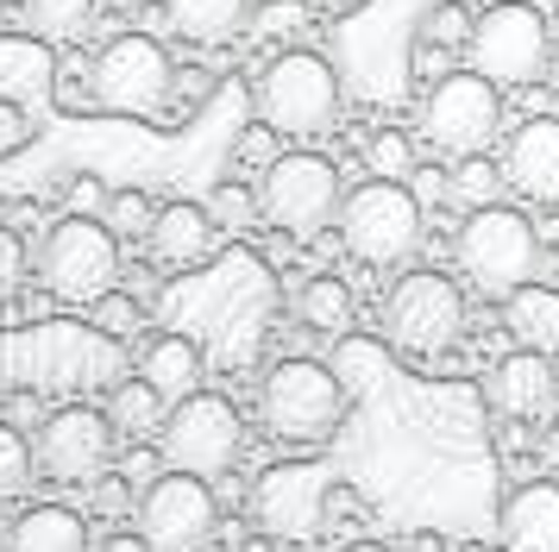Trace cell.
I'll use <instances>...</instances> for the list:
<instances>
[{
  "mask_svg": "<svg viewBox=\"0 0 559 552\" xmlns=\"http://www.w3.org/2000/svg\"><path fill=\"white\" fill-rule=\"evenodd\" d=\"M503 182L522 201L559 207V120H554V113H534V120H522L515 132H509Z\"/></svg>",
  "mask_w": 559,
  "mask_h": 552,
  "instance_id": "9a60e30c",
  "label": "cell"
},
{
  "mask_svg": "<svg viewBox=\"0 0 559 552\" xmlns=\"http://www.w3.org/2000/svg\"><path fill=\"white\" fill-rule=\"evenodd\" d=\"M207 88H214V75H207V70H177V95L207 100Z\"/></svg>",
  "mask_w": 559,
  "mask_h": 552,
  "instance_id": "ab89813d",
  "label": "cell"
},
{
  "mask_svg": "<svg viewBox=\"0 0 559 552\" xmlns=\"http://www.w3.org/2000/svg\"><path fill=\"white\" fill-rule=\"evenodd\" d=\"M152 201H145V189H114V195H107V232H114V239H145V232H152Z\"/></svg>",
  "mask_w": 559,
  "mask_h": 552,
  "instance_id": "f546056e",
  "label": "cell"
},
{
  "mask_svg": "<svg viewBox=\"0 0 559 552\" xmlns=\"http://www.w3.org/2000/svg\"><path fill=\"white\" fill-rule=\"evenodd\" d=\"M296 321L314 333H346L353 326V289L340 276H308L296 289Z\"/></svg>",
  "mask_w": 559,
  "mask_h": 552,
  "instance_id": "cb8c5ba5",
  "label": "cell"
},
{
  "mask_svg": "<svg viewBox=\"0 0 559 552\" xmlns=\"http://www.w3.org/2000/svg\"><path fill=\"white\" fill-rule=\"evenodd\" d=\"M408 189H415V201H421V207H433V201H447V195H453V176L440 170V164H415Z\"/></svg>",
  "mask_w": 559,
  "mask_h": 552,
  "instance_id": "8d00e7d4",
  "label": "cell"
},
{
  "mask_svg": "<svg viewBox=\"0 0 559 552\" xmlns=\"http://www.w3.org/2000/svg\"><path fill=\"white\" fill-rule=\"evenodd\" d=\"M38 283L51 289L57 301H82V308H95V301L120 283V239L107 232V220L95 214H63V220L38 239Z\"/></svg>",
  "mask_w": 559,
  "mask_h": 552,
  "instance_id": "9c48e42d",
  "label": "cell"
},
{
  "mask_svg": "<svg viewBox=\"0 0 559 552\" xmlns=\"http://www.w3.org/2000/svg\"><path fill=\"white\" fill-rule=\"evenodd\" d=\"M95 552H152L139 533H107V540H95Z\"/></svg>",
  "mask_w": 559,
  "mask_h": 552,
  "instance_id": "60d3db41",
  "label": "cell"
},
{
  "mask_svg": "<svg viewBox=\"0 0 559 552\" xmlns=\"http://www.w3.org/2000/svg\"><path fill=\"white\" fill-rule=\"evenodd\" d=\"M88 490H95V502H88V508H95V515H107V521H120V515H132V508H139V496H132L127 477H107L102 471Z\"/></svg>",
  "mask_w": 559,
  "mask_h": 552,
  "instance_id": "e575fe53",
  "label": "cell"
},
{
  "mask_svg": "<svg viewBox=\"0 0 559 552\" xmlns=\"http://www.w3.org/2000/svg\"><path fill=\"white\" fill-rule=\"evenodd\" d=\"M503 547L509 552H559V483L534 477L503 502Z\"/></svg>",
  "mask_w": 559,
  "mask_h": 552,
  "instance_id": "d6986e66",
  "label": "cell"
},
{
  "mask_svg": "<svg viewBox=\"0 0 559 552\" xmlns=\"http://www.w3.org/2000/svg\"><path fill=\"white\" fill-rule=\"evenodd\" d=\"M107 195H114V189H107L102 176H76V182H70V214H95V220H102Z\"/></svg>",
  "mask_w": 559,
  "mask_h": 552,
  "instance_id": "74e56055",
  "label": "cell"
},
{
  "mask_svg": "<svg viewBox=\"0 0 559 552\" xmlns=\"http://www.w3.org/2000/svg\"><path fill=\"white\" fill-rule=\"evenodd\" d=\"M340 552H383L378 540H353V547H340Z\"/></svg>",
  "mask_w": 559,
  "mask_h": 552,
  "instance_id": "b9f144b4",
  "label": "cell"
},
{
  "mask_svg": "<svg viewBox=\"0 0 559 552\" xmlns=\"http://www.w3.org/2000/svg\"><path fill=\"white\" fill-rule=\"evenodd\" d=\"M95 7L102 0H26V32L45 45H82L95 32Z\"/></svg>",
  "mask_w": 559,
  "mask_h": 552,
  "instance_id": "603a6c76",
  "label": "cell"
},
{
  "mask_svg": "<svg viewBox=\"0 0 559 552\" xmlns=\"http://www.w3.org/2000/svg\"><path fill=\"white\" fill-rule=\"evenodd\" d=\"M145 245H152V257L164 271H202L214 257V245H221V226H214V214L202 201H157Z\"/></svg>",
  "mask_w": 559,
  "mask_h": 552,
  "instance_id": "e0dca14e",
  "label": "cell"
},
{
  "mask_svg": "<svg viewBox=\"0 0 559 552\" xmlns=\"http://www.w3.org/2000/svg\"><path fill=\"white\" fill-rule=\"evenodd\" d=\"M271 139H277L271 125H252V132L239 139V157H246V164H271V157H277V151H271Z\"/></svg>",
  "mask_w": 559,
  "mask_h": 552,
  "instance_id": "f35d334b",
  "label": "cell"
},
{
  "mask_svg": "<svg viewBox=\"0 0 559 552\" xmlns=\"http://www.w3.org/2000/svg\"><path fill=\"white\" fill-rule=\"evenodd\" d=\"M472 25H478V13L465 0H433V7H421V20H415V45L453 57V50L472 45Z\"/></svg>",
  "mask_w": 559,
  "mask_h": 552,
  "instance_id": "d4e9b609",
  "label": "cell"
},
{
  "mask_svg": "<svg viewBox=\"0 0 559 552\" xmlns=\"http://www.w3.org/2000/svg\"><path fill=\"white\" fill-rule=\"evenodd\" d=\"M132 515H139V540L152 552H207L214 527H221V502H214L207 477L164 471L157 483H145Z\"/></svg>",
  "mask_w": 559,
  "mask_h": 552,
  "instance_id": "7c38bea8",
  "label": "cell"
},
{
  "mask_svg": "<svg viewBox=\"0 0 559 552\" xmlns=\"http://www.w3.org/2000/svg\"><path fill=\"white\" fill-rule=\"evenodd\" d=\"M503 189L509 182L497 170V157H465V164H453V201H465V207H490Z\"/></svg>",
  "mask_w": 559,
  "mask_h": 552,
  "instance_id": "f1b7e54d",
  "label": "cell"
},
{
  "mask_svg": "<svg viewBox=\"0 0 559 552\" xmlns=\"http://www.w3.org/2000/svg\"><path fill=\"white\" fill-rule=\"evenodd\" d=\"M177 100V63L152 32H114L88 63V107L120 120H157Z\"/></svg>",
  "mask_w": 559,
  "mask_h": 552,
  "instance_id": "277c9868",
  "label": "cell"
},
{
  "mask_svg": "<svg viewBox=\"0 0 559 552\" xmlns=\"http://www.w3.org/2000/svg\"><path fill=\"white\" fill-rule=\"evenodd\" d=\"M57 88V50L32 32H0V100L38 113Z\"/></svg>",
  "mask_w": 559,
  "mask_h": 552,
  "instance_id": "ac0fdd59",
  "label": "cell"
},
{
  "mask_svg": "<svg viewBox=\"0 0 559 552\" xmlns=\"http://www.w3.org/2000/svg\"><path fill=\"white\" fill-rule=\"evenodd\" d=\"M308 25V7L302 0H252V38H264V45H277V38H296Z\"/></svg>",
  "mask_w": 559,
  "mask_h": 552,
  "instance_id": "4dcf8cb0",
  "label": "cell"
},
{
  "mask_svg": "<svg viewBox=\"0 0 559 552\" xmlns=\"http://www.w3.org/2000/svg\"><path fill=\"white\" fill-rule=\"evenodd\" d=\"M7 552H88V521L63 502H45V508H26L13 533H7Z\"/></svg>",
  "mask_w": 559,
  "mask_h": 552,
  "instance_id": "7402d4cb",
  "label": "cell"
},
{
  "mask_svg": "<svg viewBox=\"0 0 559 552\" xmlns=\"http://www.w3.org/2000/svg\"><path fill=\"white\" fill-rule=\"evenodd\" d=\"M95 326H102L107 339H132V333L145 326V308H139L127 289H107V296L95 301Z\"/></svg>",
  "mask_w": 559,
  "mask_h": 552,
  "instance_id": "1f68e13d",
  "label": "cell"
},
{
  "mask_svg": "<svg viewBox=\"0 0 559 552\" xmlns=\"http://www.w3.org/2000/svg\"><path fill=\"white\" fill-rule=\"evenodd\" d=\"M465 70H478L497 88H528L554 70V20L534 0H490L472 25Z\"/></svg>",
  "mask_w": 559,
  "mask_h": 552,
  "instance_id": "5b68a950",
  "label": "cell"
},
{
  "mask_svg": "<svg viewBox=\"0 0 559 552\" xmlns=\"http://www.w3.org/2000/svg\"><path fill=\"white\" fill-rule=\"evenodd\" d=\"M554 389H559V351H554Z\"/></svg>",
  "mask_w": 559,
  "mask_h": 552,
  "instance_id": "7bdbcfd3",
  "label": "cell"
},
{
  "mask_svg": "<svg viewBox=\"0 0 559 552\" xmlns=\"http://www.w3.org/2000/svg\"><path fill=\"white\" fill-rule=\"evenodd\" d=\"M340 245L353 251L358 264L371 271H403L408 257L421 251V232H428V207L415 201L408 182H383V176H365L358 189H346L340 201Z\"/></svg>",
  "mask_w": 559,
  "mask_h": 552,
  "instance_id": "7a4b0ae2",
  "label": "cell"
},
{
  "mask_svg": "<svg viewBox=\"0 0 559 552\" xmlns=\"http://www.w3.org/2000/svg\"><path fill=\"white\" fill-rule=\"evenodd\" d=\"M328 496L333 483L321 465H271V471H258L252 483V521L264 540H308L321 515H328Z\"/></svg>",
  "mask_w": 559,
  "mask_h": 552,
  "instance_id": "5bb4252c",
  "label": "cell"
},
{
  "mask_svg": "<svg viewBox=\"0 0 559 552\" xmlns=\"http://www.w3.org/2000/svg\"><path fill=\"white\" fill-rule=\"evenodd\" d=\"M340 170H333V157L321 151H277L264 176H258V220H271L283 239H321L333 220H340Z\"/></svg>",
  "mask_w": 559,
  "mask_h": 552,
  "instance_id": "8992f818",
  "label": "cell"
},
{
  "mask_svg": "<svg viewBox=\"0 0 559 552\" xmlns=\"http://www.w3.org/2000/svg\"><path fill=\"white\" fill-rule=\"evenodd\" d=\"M252 100H258V125L308 145V139L333 132V120H340V75H333V63L321 50L289 45L258 70Z\"/></svg>",
  "mask_w": 559,
  "mask_h": 552,
  "instance_id": "6da1fadb",
  "label": "cell"
},
{
  "mask_svg": "<svg viewBox=\"0 0 559 552\" xmlns=\"http://www.w3.org/2000/svg\"><path fill=\"white\" fill-rule=\"evenodd\" d=\"M503 132V88L484 82L478 70H447L440 82H428L421 95V139L433 157L465 164V157H490Z\"/></svg>",
  "mask_w": 559,
  "mask_h": 552,
  "instance_id": "ba28073f",
  "label": "cell"
},
{
  "mask_svg": "<svg viewBox=\"0 0 559 552\" xmlns=\"http://www.w3.org/2000/svg\"><path fill=\"white\" fill-rule=\"evenodd\" d=\"M32 471H38V458H32V440L20 433V427H7V421H0V502L26 496Z\"/></svg>",
  "mask_w": 559,
  "mask_h": 552,
  "instance_id": "83f0119b",
  "label": "cell"
},
{
  "mask_svg": "<svg viewBox=\"0 0 559 552\" xmlns=\"http://www.w3.org/2000/svg\"><path fill=\"white\" fill-rule=\"evenodd\" d=\"M114 433L120 427L107 421V408H57L51 421L38 427L32 440V458L51 483H95V477L114 465Z\"/></svg>",
  "mask_w": 559,
  "mask_h": 552,
  "instance_id": "4fadbf2b",
  "label": "cell"
},
{
  "mask_svg": "<svg viewBox=\"0 0 559 552\" xmlns=\"http://www.w3.org/2000/svg\"><path fill=\"white\" fill-rule=\"evenodd\" d=\"M453 257L465 283L484 289V296H515V289H528L534 271H540V232L522 207H503V201H490V207H472L453 232Z\"/></svg>",
  "mask_w": 559,
  "mask_h": 552,
  "instance_id": "3957f363",
  "label": "cell"
},
{
  "mask_svg": "<svg viewBox=\"0 0 559 552\" xmlns=\"http://www.w3.org/2000/svg\"><path fill=\"white\" fill-rule=\"evenodd\" d=\"M164 415H170V408H164V396H157L145 376L120 383V389H114V401H107V421L120 427V433H132V440L157 433V427H164Z\"/></svg>",
  "mask_w": 559,
  "mask_h": 552,
  "instance_id": "484cf974",
  "label": "cell"
},
{
  "mask_svg": "<svg viewBox=\"0 0 559 552\" xmlns=\"http://www.w3.org/2000/svg\"><path fill=\"white\" fill-rule=\"evenodd\" d=\"M139 376H145L164 401L195 396V389H202V346H195L189 333H157V339H145Z\"/></svg>",
  "mask_w": 559,
  "mask_h": 552,
  "instance_id": "44dd1931",
  "label": "cell"
},
{
  "mask_svg": "<svg viewBox=\"0 0 559 552\" xmlns=\"http://www.w3.org/2000/svg\"><path fill=\"white\" fill-rule=\"evenodd\" d=\"M365 164H371V176H383V182H408L421 157H415V139H408V132L383 125V132L365 139Z\"/></svg>",
  "mask_w": 559,
  "mask_h": 552,
  "instance_id": "4316f807",
  "label": "cell"
},
{
  "mask_svg": "<svg viewBox=\"0 0 559 552\" xmlns=\"http://www.w3.org/2000/svg\"><path fill=\"white\" fill-rule=\"evenodd\" d=\"M207 214H214V226H252L258 220V189H246V182H221L214 201H207Z\"/></svg>",
  "mask_w": 559,
  "mask_h": 552,
  "instance_id": "836d02e7",
  "label": "cell"
},
{
  "mask_svg": "<svg viewBox=\"0 0 559 552\" xmlns=\"http://www.w3.org/2000/svg\"><path fill=\"white\" fill-rule=\"evenodd\" d=\"M554 82H559V50H554Z\"/></svg>",
  "mask_w": 559,
  "mask_h": 552,
  "instance_id": "ee69618b",
  "label": "cell"
},
{
  "mask_svg": "<svg viewBox=\"0 0 559 552\" xmlns=\"http://www.w3.org/2000/svg\"><path fill=\"white\" fill-rule=\"evenodd\" d=\"M157 446H164V465L170 471H189V477H227L233 458L246 452V421H239V408L227 396H214V389H195V396H182L164 427H157Z\"/></svg>",
  "mask_w": 559,
  "mask_h": 552,
  "instance_id": "30bf717a",
  "label": "cell"
},
{
  "mask_svg": "<svg viewBox=\"0 0 559 552\" xmlns=\"http://www.w3.org/2000/svg\"><path fill=\"white\" fill-rule=\"evenodd\" d=\"M114 7H139V0H114Z\"/></svg>",
  "mask_w": 559,
  "mask_h": 552,
  "instance_id": "f6af8a7d",
  "label": "cell"
},
{
  "mask_svg": "<svg viewBox=\"0 0 559 552\" xmlns=\"http://www.w3.org/2000/svg\"><path fill=\"white\" fill-rule=\"evenodd\" d=\"M0 20H7V0H0Z\"/></svg>",
  "mask_w": 559,
  "mask_h": 552,
  "instance_id": "bcb514c9",
  "label": "cell"
},
{
  "mask_svg": "<svg viewBox=\"0 0 559 552\" xmlns=\"http://www.w3.org/2000/svg\"><path fill=\"white\" fill-rule=\"evenodd\" d=\"M32 145V113L26 107H13V100H0V157H13V151Z\"/></svg>",
  "mask_w": 559,
  "mask_h": 552,
  "instance_id": "d590c367",
  "label": "cell"
},
{
  "mask_svg": "<svg viewBox=\"0 0 559 552\" xmlns=\"http://www.w3.org/2000/svg\"><path fill=\"white\" fill-rule=\"evenodd\" d=\"M164 25L195 50L233 45L252 25V0H164Z\"/></svg>",
  "mask_w": 559,
  "mask_h": 552,
  "instance_id": "ffe728a7",
  "label": "cell"
},
{
  "mask_svg": "<svg viewBox=\"0 0 559 552\" xmlns=\"http://www.w3.org/2000/svg\"><path fill=\"white\" fill-rule=\"evenodd\" d=\"M490 408L509 415V421H547L559 408V389H554V351H509L497 358V371H490Z\"/></svg>",
  "mask_w": 559,
  "mask_h": 552,
  "instance_id": "2e32d148",
  "label": "cell"
},
{
  "mask_svg": "<svg viewBox=\"0 0 559 552\" xmlns=\"http://www.w3.org/2000/svg\"><path fill=\"white\" fill-rule=\"evenodd\" d=\"M258 415L283 446H328L346 421V383L321 358H283L258 389Z\"/></svg>",
  "mask_w": 559,
  "mask_h": 552,
  "instance_id": "52a82bcc",
  "label": "cell"
},
{
  "mask_svg": "<svg viewBox=\"0 0 559 552\" xmlns=\"http://www.w3.org/2000/svg\"><path fill=\"white\" fill-rule=\"evenodd\" d=\"M383 333L390 346L433 358V351L459 346L465 333V289L447 271H403L383 289Z\"/></svg>",
  "mask_w": 559,
  "mask_h": 552,
  "instance_id": "8fae6325",
  "label": "cell"
},
{
  "mask_svg": "<svg viewBox=\"0 0 559 552\" xmlns=\"http://www.w3.org/2000/svg\"><path fill=\"white\" fill-rule=\"evenodd\" d=\"M26 271H32V251L13 226H0V308L26 289Z\"/></svg>",
  "mask_w": 559,
  "mask_h": 552,
  "instance_id": "d6a6232c",
  "label": "cell"
}]
</instances>
